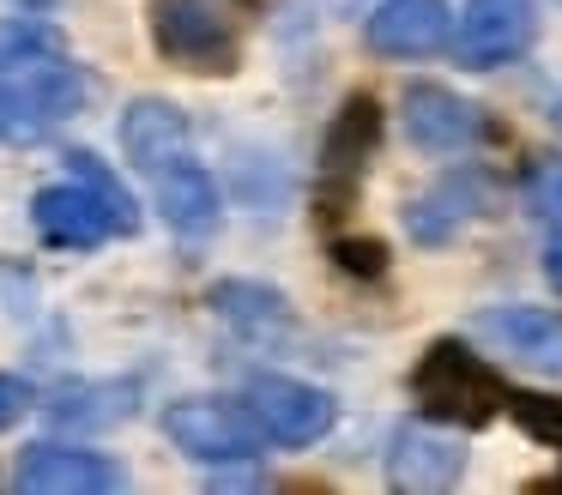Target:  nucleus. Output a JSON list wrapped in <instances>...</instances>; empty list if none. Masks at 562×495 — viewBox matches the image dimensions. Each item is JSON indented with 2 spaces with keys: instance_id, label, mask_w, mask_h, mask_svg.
<instances>
[{
  "instance_id": "nucleus-1",
  "label": "nucleus",
  "mask_w": 562,
  "mask_h": 495,
  "mask_svg": "<svg viewBox=\"0 0 562 495\" xmlns=\"http://www.w3.org/2000/svg\"><path fill=\"white\" fill-rule=\"evenodd\" d=\"M86 97H91V79L61 55V48L7 60V67H0V139L7 145L49 139L67 115L86 109Z\"/></svg>"
},
{
  "instance_id": "nucleus-2",
  "label": "nucleus",
  "mask_w": 562,
  "mask_h": 495,
  "mask_svg": "<svg viewBox=\"0 0 562 495\" xmlns=\"http://www.w3.org/2000/svg\"><path fill=\"white\" fill-rule=\"evenodd\" d=\"M412 393H417V410L453 423V429H484V423L508 405L502 381L460 345V338H436V345L424 350V362H417V374H412Z\"/></svg>"
},
{
  "instance_id": "nucleus-3",
  "label": "nucleus",
  "mask_w": 562,
  "mask_h": 495,
  "mask_svg": "<svg viewBox=\"0 0 562 495\" xmlns=\"http://www.w3.org/2000/svg\"><path fill=\"white\" fill-rule=\"evenodd\" d=\"M164 435H170L188 459H200V465H243V459H255L260 441H267L255 410L236 405V398H212V393L164 405Z\"/></svg>"
},
{
  "instance_id": "nucleus-4",
  "label": "nucleus",
  "mask_w": 562,
  "mask_h": 495,
  "mask_svg": "<svg viewBox=\"0 0 562 495\" xmlns=\"http://www.w3.org/2000/svg\"><path fill=\"white\" fill-rule=\"evenodd\" d=\"M151 43L194 72H231L236 60V31L218 0H151Z\"/></svg>"
},
{
  "instance_id": "nucleus-5",
  "label": "nucleus",
  "mask_w": 562,
  "mask_h": 495,
  "mask_svg": "<svg viewBox=\"0 0 562 495\" xmlns=\"http://www.w3.org/2000/svg\"><path fill=\"white\" fill-rule=\"evenodd\" d=\"M19 490L31 495H110L127 490V471L110 453H91V447H67V441H31L19 453Z\"/></svg>"
},
{
  "instance_id": "nucleus-6",
  "label": "nucleus",
  "mask_w": 562,
  "mask_h": 495,
  "mask_svg": "<svg viewBox=\"0 0 562 495\" xmlns=\"http://www.w3.org/2000/svg\"><path fill=\"white\" fill-rule=\"evenodd\" d=\"M248 410L260 417L267 441H279V447L321 441V435L333 429V417H339V405H333L321 386L291 381V374H255V381H248Z\"/></svg>"
},
{
  "instance_id": "nucleus-7",
  "label": "nucleus",
  "mask_w": 562,
  "mask_h": 495,
  "mask_svg": "<svg viewBox=\"0 0 562 495\" xmlns=\"http://www.w3.org/2000/svg\"><path fill=\"white\" fill-rule=\"evenodd\" d=\"M532 31H538L532 0H465L460 36H453V55H460V67L490 72V67H502V60L526 55Z\"/></svg>"
},
{
  "instance_id": "nucleus-8",
  "label": "nucleus",
  "mask_w": 562,
  "mask_h": 495,
  "mask_svg": "<svg viewBox=\"0 0 562 495\" xmlns=\"http://www.w3.org/2000/svg\"><path fill=\"white\" fill-rule=\"evenodd\" d=\"M31 224H37V236H43V241H55V248H98V241L122 236L115 212L86 188V181H61V188H43L37 200H31Z\"/></svg>"
},
{
  "instance_id": "nucleus-9",
  "label": "nucleus",
  "mask_w": 562,
  "mask_h": 495,
  "mask_svg": "<svg viewBox=\"0 0 562 495\" xmlns=\"http://www.w3.org/2000/svg\"><path fill=\"white\" fill-rule=\"evenodd\" d=\"M448 0H381L363 24V43L375 55H393V60H417V55H436L448 43Z\"/></svg>"
},
{
  "instance_id": "nucleus-10",
  "label": "nucleus",
  "mask_w": 562,
  "mask_h": 495,
  "mask_svg": "<svg viewBox=\"0 0 562 495\" xmlns=\"http://www.w3.org/2000/svg\"><path fill=\"white\" fill-rule=\"evenodd\" d=\"M477 338H490L502 357L526 362L538 374H562V314H550V308H526V302L484 308L477 314Z\"/></svg>"
},
{
  "instance_id": "nucleus-11",
  "label": "nucleus",
  "mask_w": 562,
  "mask_h": 495,
  "mask_svg": "<svg viewBox=\"0 0 562 495\" xmlns=\"http://www.w3.org/2000/svg\"><path fill=\"white\" fill-rule=\"evenodd\" d=\"M405 133L424 151H465V145L484 139V115L441 85H412L405 91Z\"/></svg>"
},
{
  "instance_id": "nucleus-12",
  "label": "nucleus",
  "mask_w": 562,
  "mask_h": 495,
  "mask_svg": "<svg viewBox=\"0 0 562 495\" xmlns=\"http://www.w3.org/2000/svg\"><path fill=\"white\" fill-rule=\"evenodd\" d=\"M465 471V453L460 441H448V435L436 429H417V423H405L400 435H393V453H387V477L393 490H453Z\"/></svg>"
},
{
  "instance_id": "nucleus-13",
  "label": "nucleus",
  "mask_w": 562,
  "mask_h": 495,
  "mask_svg": "<svg viewBox=\"0 0 562 495\" xmlns=\"http://www.w3.org/2000/svg\"><path fill=\"white\" fill-rule=\"evenodd\" d=\"M122 151L134 169H146V176H158L164 164H176V157H188V121L176 103H164V97H134L122 115Z\"/></svg>"
},
{
  "instance_id": "nucleus-14",
  "label": "nucleus",
  "mask_w": 562,
  "mask_h": 495,
  "mask_svg": "<svg viewBox=\"0 0 562 495\" xmlns=\"http://www.w3.org/2000/svg\"><path fill=\"white\" fill-rule=\"evenodd\" d=\"M151 181H158V212L176 236H212V224H218V181L194 157L164 164Z\"/></svg>"
},
{
  "instance_id": "nucleus-15",
  "label": "nucleus",
  "mask_w": 562,
  "mask_h": 495,
  "mask_svg": "<svg viewBox=\"0 0 562 495\" xmlns=\"http://www.w3.org/2000/svg\"><path fill=\"white\" fill-rule=\"evenodd\" d=\"M212 308H218L243 338H260V345L291 333V302H284L279 290H267V284H248V278L212 284Z\"/></svg>"
},
{
  "instance_id": "nucleus-16",
  "label": "nucleus",
  "mask_w": 562,
  "mask_h": 495,
  "mask_svg": "<svg viewBox=\"0 0 562 495\" xmlns=\"http://www.w3.org/2000/svg\"><path fill=\"white\" fill-rule=\"evenodd\" d=\"M375 139H381L375 97H345V109L333 115V127H327V145H321V169H327V176H339V181H351L357 169L369 164Z\"/></svg>"
},
{
  "instance_id": "nucleus-17",
  "label": "nucleus",
  "mask_w": 562,
  "mask_h": 495,
  "mask_svg": "<svg viewBox=\"0 0 562 495\" xmlns=\"http://www.w3.org/2000/svg\"><path fill=\"white\" fill-rule=\"evenodd\" d=\"M477 181H465V176H453V181H441L436 193H424V200H412V212H405V224H412V236L417 241H448L453 229L465 224V217L477 212Z\"/></svg>"
},
{
  "instance_id": "nucleus-18",
  "label": "nucleus",
  "mask_w": 562,
  "mask_h": 495,
  "mask_svg": "<svg viewBox=\"0 0 562 495\" xmlns=\"http://www.w3.org/2000/svg\"><path fill=\"white\" fill-rule=\"evenodd\" d=\"M127 398H134V386H115V381H98V386H61V393L49 398V417L61 423V429H103V423H122Z\"/></svg>"
},
{
  "instance_id": "nucleus-19",
  "label": "nucleus",
  "mask_w": 562,
  "mask_h": 495,
  "mask_svg": "<svg viewBox=\"0 0 562 495\" xmlns=\"http://www.w3.org/2000/svg\"><path fill=\"white\" fill-rule=\"evenodd\" d=\"M67 169H74V181H86L91 193H98L103 205L115 212V224H122V236H139V200L127 193V181L115 176L110 164H103L98 151H67Z\"/></svg>"
},
{
  "instance_id": "nucleus-20",
  "label": "nucleus",
  "mask_w": 562,
  "mask_h": 495,
  "mask_svg": "<svg viewBox=\"0 0 562 495\" xmlns=\"http://www.w3.org/2000/svg\"><path fill=\"white\" fill-rule=\"evenodd\" d=\"M508 410H514V423H520L532 441H544V447H557V453H562V398H550V393H514Z\"/></svg>"
},
{
  "instance_id": "nucleus-21",
  "label": "nucleus",
  "mask_w": 562,
  "mask_h": 495,
  "mask_svg": "<svg viewBox=\"0 0 562 495\" xmlns=\"http://www.w3.org/2000/svg\"><path fill=\"white\" fill-rule=\"evenodd\" d=\"M43 48H61L55 24H43V19H0V67H7V60H25V55H43Z\"/></svg>"
},
{
  "instance_id": "nucleus-22",
  "label": "nucleus",
  "mask_w": 562,
  "mask_h": 495,
  "mask_svg": "<svg viewBox=\"0 0 562 495\" xmlns=\"http://www.w3.org/2000/svg\"><path fill=\"white\" fill-rule=\"evenodd\" d=\"M333 260H339L345 272H357V278H381V272H387V241H375V236H339V241H333Z\"/></svg>"
},
{
  "instance_id": "nucleus-23",
  "label": "nucleus",
  "mask_w": 562,
  "mask_h": 495,
  "mask_svg": "<svg viewBox=\"0 0 562 495\" xmlns=\"http://www.w3.org/2000/svg\"><path fill=\"white\" fill-rule=\"evenodd\" d=\"M25 410H31V386L19 374H0V429H13Z\"/></svg>"
},
{
  "instance_id": "nucleus-24",
  "label": "nucleus",
  "mask_w": 562,
  "mask_h": 495,
  "mask_svg": "<svg viewBox=\"0 0 562 495\" xmlns=\"http://www.w3.org/2000/svg\"><path fill=\"white\" fill-rule=\"evenodd\" d=\"M544 278H550V284H557V290H562V229H557V236H550V248H544Z\"/></svg>"
},
{
  "instance_id": "nucleus-25",
  "label": "nucleus",
  "mask_w": 562,
  "mask_h": 495,
  "mask_svg": "<svg viewBox=\"0 0 562 495\" xmlns=\"http://www.w3.org/2000/svg\"><path fill=\"white\" fill-rule=\"evenodd\" d=\"M538 200H544L550 212H562V169H550V176L538 181Z\"/></svg>"
},
{
  "instance_id": "nucleus-26",
  "label": "nucleus",
  "mask_w": 562,
  "mask_h": 495,
  "mask_svg": "<svg viewBox=\"0 0 562 495\" xmlns=\"http://www.w3.org/2000/svg\"><path fill=\"white\" fill-rule=\"evenodd\" d=\"M550 115H557V127H562V103H557V109H550Z\"/></svg>"
}]
</instances>
